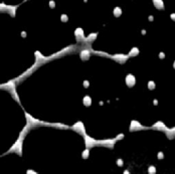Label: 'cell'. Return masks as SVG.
<instances>
[{
	"label": "cell",
	"mask_w": 175,
	"mask_h": 174,
	"mask_svg": "<svg viewBox=\"0 0 175 174\" xmlns=\"http://www.w3.org/2000/svg\"><path fill=\"white\" fill-rule=\"evenodd\" d=\"M22 136H19L18 140L14 143V145L11 147L9 149V152H14V153H17V154L21 155V152H22V140H23Z\"/></svg>",
	"instance_id": "6da1fadb"
},
{
	"label": "cell",
	"mask_w": 175,
	"mask_h": 174,
	"mask_svg": "<svg viewBox=\"0 0 175 174\" xmlns=\"http://www.w3.org/2000/svg\"><path fill=\"white\" fill-rule=\"evenodd\" d=\"M0 7H1V11L6 10L11 16H15L17 6H13V5H5L4 3H1V6Z\"/></svg>",
	"instance_id": "7a4b0ae2"
},
{
	"label": "cell",
	"mask_w": 175,
	"mask_h": 174,
	"mask_svg": "<svg viewBox=\"0 0 175 174\" xmlns=\"http://www.w3.org/2000/svg\"><path fill=\"white\" fill-rule=\"evenodd\" d=\"M145 129H148L147 127L143 126L142 124H140L138 121H131V125H130V131H139V130H145Z\"/></svg>",
	"instance_id": "3957f363"
},
{
	"label": "cell",
	"mask_w": 175,
	"mask_h": 174,
	"mask_svg": "<svg viewBox=\"0 0 175 174\" xmlns=\"http://www.w3.org/2000/svg\"><path fill=\"white\" fill-rule=\"evenodd\" d=\"M111 58L115 60L117 63L119 64H125L126 61L129 58V55L128 54H114V55H111L110 57Z\"/></svg>",
	"instance_id": "277c9868"
},
{
	"label": "cell",
	"mask_w": 175,
	"mask_h": 174,
	"mask_svg": "<svg viewBox=\"0 0 175 174\" xmlns=\"http://www.w3.org/2000/svg\"><path fill=\"white\" fill-rule=\"evenodd\" d=\"M72 129L75 130V131H77L78 133H80L81 135H83V136L86 134V129H84V124L81 122H77L74 126L72 127Z\"/></svg>",
	"instance_id": "5b68a950"
},
{
	"label": "cell",
	"mask_w": 175,
	"mask_h": 174,
	"mask_svg": "<svg viewBox=\"0 0 175 174\" xmlns=\"http://www.w3.org/2000/svg\"><path fill=\"white\" fill-rule=\"evenodd\" d=\"M84 142H86V147L87 148H91V147L97 145L98 144V141H96L95 139H93V138H91L90 136H88L87 134L84 135Z\"/></svg>",
	"instance_id": "8992f818"
},
{
	"label": "cell",
	"mask_w": 175,
	"mask_h": 174,
	"mask_svg": "<svg viewBox=\"0 0 175 174\" xmlns=\"http://www.w3.org/2000/svg\"><path fill=\"white\" fill-rule=\"evenodd\" d=\"M75 36L77 38L78 41H84L86 40V37H84V30L81 28H77L75 30Z\"/></svg>",
	"instance_id": "52a82bcc"
},
{
	"label": "cell",
	"mask_w": 175,
	"mask_h": 174,
	"mask_svg": "<svg viewBox=\"0 0 175 174\" xmlns=\"http://www.w3.org/2000/svg\"><path fill=\"white\" fill-rule=\"evenodd\" d=\"M117 139L116 138H114V139H108V140H103V141H98V144H101V145L103 146H107V147H110V148H112L115 145Z\"/></svg>",
	"instance_id": "ba28073f"
},
{
	"label": "cell",
	"mask_w": 175,
	"mask_h": 174,
	"mask_svg": "<svg viewBox=\"0 0 175 174\" xmlns=\"http://www.w3.org/2000/svg\"><path fill=\"white\" fill-rule=\"evenodd\" d=\"M151 128L154 129V130H161V131H164V132L168 131V130H169V128H167L165 124L163 123V122H161V121H159V122L155 123L152 127H151Z\"/></svg>",
	"instance_id": "9c48e42d"
},
{
	"label": "cell",
	"mask_w": 175,
	"mask_h": 174,
	"mask_svg": "<svg viewBox=\"0 0 175 174\" xmlns=\"http://www.w3.org/2000/svg\"><path fill=\"white\" fill-rule=\"evenodd\" d=\"M126 84H127V85L129 88L134 87L135 84H136V78L133 75H131V73L127 75V76H126Z\"/></svg>",
	"instance_id": "30bf717a"
},
{
	"label": "cell",
	"mask_w": 175,
	"mask_h": 174,
	"mask_svg": "<svg viewBox=\"0 0 175 174\" xmlns=\"http://www.w3.org/2000/svg\"><path fill=\"white\" fill-rule=\"evenodd\" d=\"M1 87L2 88H7L6 90H8L11 93V92H13V91H15V82H14V81H10V82H8L7 84L2 85Z\"/></svg>",
	"instance_id": "8fae6325"
},
{
	"label": "cell",
	"mask_w": 175,
	"mask_h": 174,
	"mask_svg": "<svg viewBox=\"0 0 175 174\" xmlns=\"http://www.w3.org/2000/svg\"><path fill=\"white\" fill-rule=\"evenodd\" d=\"M90 55H91V54H90V51L88 48L81 49V58L83 61L88 60V58L90 57Z\"/></svg>",
	"instance_id": "7c38bea8"
},
{
	"label": "cell",
	"mask_w": 175,
	"mask_h": 174,
	"mask_svg": "<svg viewBox=\"0 0 175 174\" xmlns=\"http://www.w3.org/2000/svg\"><path fill=\"white\" fill-rule=\"evenodd\" d=\"M153 4L157 9H164V2L163 0H152Z\"/></svg>",
	"instance_id": "4fadbf2b"
},
{
	"label": "cell",
	"mask_w": 175,
	"mask_h": 174,
	"mask_svg": "<svg viewBox=\"0 0 175 174\" xmlns=\"http://www.w3.org/2000/svg\"><path fill=\"white\" fill-rule=\"evenodd\" d=\"M97 36H98L97 32H94V33L89 34V35H88V37H86V40H84V42H92V41L96 40Z\"/></svg>",
	"instance_id": "5bb4252c"
},
{
	"label": "cell",
	"mask_w": 175,
	"mask_h": 174,
	"mask_svg": "<svg viewBox=\"0 0 175 174\" xmlns=\"http://www.w3.org/2000/svg\"><path fill=\"white\" fill-rule=\"evenodd\" d=\"M139 54V48H133L130 51V52L128 54L129 57H136V55Z\"/></svg>",
	"instance_id": "9a60e30c"
},
{
	"label": "cell",
	"mask_w": 175,
	"mask_h": 174,
	"mask_svg": "<svg viewBox=\"0 0 175 174\" xmlns=\"http://www.w3.org/2000/svg\"><path fill=\"white\" fill-rule=\"evenodd\" d=\"M114 15H115L116 17H119L122 15V9L120 7H115L114 8V11H113Z\"/></svg>",
	"instance_id": "2e32d148"
},
{
	"label": "cell",
	"mask_w": 175,
	"mask_h": 174,
	"mask_svg": "<svg viewBox=\"0 0 175 174\" xmlns=\"http://www.w3.org/2000/svg\"><path fill=\"white\" fill-rule=\"evenodd\" d=\"M92 104V99H91V97H89V96H86L84 98V106H90Z\"/></svg>",
	"instance_id": "e0dca14e"
},
{
	"label": "cell",
	"mask_w": 175,
	"mask_h": 174,
	"mask_svg": "<svg viewBox=\"0 0 175 174\" xmlns=\"http://www.w3.org/2000/svg\"><path fill=\"white\" fill-rule=\"evenodd\" d=\"M156 87L155 82H154L153 81H149V82H148V89L149 90H154Z\"/></svg>",
	"instance_id": "ac0fdd59"
},
{
	"label": "cell",
	"mask_w": 175,
	"mask_h": 174,
	"mask_svg": "<svg viewBox=\"0 0 175 174\" xmlns=\"http://www.w3.org/2000/svg\"><path fill=\"white\" fill-rule=\"evenodd\" d=\"M88 157H89V148H87L83 152V158H88Z\"/></svg>",
	"instance_id": "d6986e66"
},
{
	"label": "cell",
	"mask_w": 175,
	"mask_h": 174,
	"mask_svg": "<svg viewBox=\"0 0 175 174\" xmlns=\"http://www.w3.org/2000/svg\"><path fill=\"white\" fill-rule=\"evenodd\" d=\"M148 172H149V173H155V172H156V168H155V166H150V167H149V170H148Z\"/></svg>",
	"instance_id": "ffe728a7"
},
{
	"label": "cell",
	"mask_w": 175,
	"mask_h": 174,
	"mask_svg": "<svg viewBox=\"0 0 175 174\" xmlns=\"http://www.w3.org/2000/svg\"><path fill=\"white\" fill-rule=\"evenodd\" d=\"M60 19H62V21H63V22H66L69 20V17L66 15V14H63L62 15V17H60Z\"/></svg>",
	"instance_id": "44dd1931"
},
{
	"label": "cell",
	"mask_w": 175,
	"mask_h": 174,
	"mask_svg": "<svg viewBox=\"0 0 175 174\" xmlns=\"http://www.w3.org/2000/svg\"><path fill=\"white\" fill-rule=\"evenodd\" d=\"M163 157H164V155H163V152H159L158 153V158L159 159H162Z\"/></svg>",
	"instance_id": "7402d4cb"
},
{
	"label": "cell",
	"mask_w": 175,
	"mask_h": 174,
	"mask_svg": "<svg viewBox=\"0 0 175 174\" xmlns=\"http://www.w3.org/2000/svg\"><path fill=\"white\" fill-rule=\"evenodd\" d=\"M117 163H118V165H119V166H122V165H123V161H122L121 159H119V160H118V162H117Z\"/></svg>",
	"instance_id": "603a6c76"
},
{
	"label": "cell",
	"mask_w": 175,
	"mask_h": 174,
	"mask_svg": "<svg viewBox=\"0 0 175 174\" xmlns=\"http://www.w3.org/2000/svg\"><path fill=\"white\" fill-rule=\"evenodd\" d=\"M170 18H171L172 20H173V21H175V13H171Z\"/></svg>",
	"instance_id": "cb8c5ba5"
},
{
	"label": "cell",
	"mask_w": 175,
	"mask_h": 174,
	"mask_svg": "<svg viewBox=\"0 0 175 174\" xmlns=\"http://www.w3.org/2000/svg\"><path fill=\"white\" fill-rule=\"evenodd\" d=\"M49 5H51V7L52 8V7H54V1H51L49 2Z\"/></svg>",
	"instance_id": "d4e9b609"
},
{
	"label": "cell",
	"mask_w": 175,
	"mask_h": 174,
	"mask_svg": "<svg viewBox=\"0 0 175 174\" xmlns=\"http://www.w3.org/2000/svg\"><path fill=\"white\" fill-rule=\"evenodd\" d=\"M84 87H86V88H87V87H89V85H90V84H89V82L84 81Z\"/></svg>",
	"instance_id": "484cf974"
},
{
	"label": "cell",
	"mask_w": 175,
	"mask_h": 174,
	"mask_svg": "<svg viewBox=\"0 0 175 174\" xmlns=\"http://www.w3.org/2000/svg\"><path fill=\"white\" fill-rule=\"evenodd\" d=\"M159 57H161V58H164V54H163V52H160Z\"/></svg>",
	"instance_id": "4316f807"
},
{
	"label": "cell",
	"mask_w": 175,
	"mask_h": 174,
	"mask_svg": "<svg viewBox=\"0 0 175 174\" xmlns=\"http://www.w3.org/2000/svg\"><path fill=\"white\" fill-rule=\"evenodd\" d=\"M171 131L173 132V133H174V135H175V127H174V128H172V129H171Z\"/></svg>",
	"instance_id": "83f0119b"
},
{
	"label": "cell",
	"mask_w": 175,
	"mask_h": 174,
	"mask_svg": "<svg viewBox=\"0 0 175 174\" xmlns=\"http://www.w3.org/2000/svg\"><path fill=\"white\" fill-rule=\"evenodd\" d=\"M173 67H174V69H175V61H174V64H173Z\"/></svg>",
	"instance_id": "f1b7e54d"
}]
</instances>
